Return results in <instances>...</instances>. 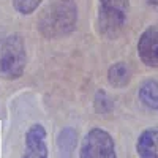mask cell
Wrapping results in <instances>:
<instances>
[{"label": "cell", "mask_w": 158, "mask_h": 158, "mask_svg": "<svg viewBox=\"0 0 158 158\" xmlns=\"http://www.w3.org/2000/svg\"><path fill=\"white\" fill-rule=\"evenodd\" d=\"M149 5H153V6H158V0H146Z\"/></svg>", "instance_id": "obj_12"}, {"label": "cell", "mask_w": 158, "mask_h": 158, "mask_svg": "<svg viewBox=\"0 0 158 158\" xmlns=\"http://www.w3.org/2000/svg\"><path fill=\"white\" fill-rule=\"evenodd\" d=\"M130 79H131V71L125 62L114 63L108 71V81L115 89H123L125 85H128Z\"/></svg>", "instance_id": "obj_10"}, {"label": "cell", "mask_w": 158, "mask_h": 158, "mask_svg": "<svg viewBox=\"0 0 158 158\" xmlns=\"http://www.w3.org/2000/svg\"><path fill=\"white\" fill-rule=\"evenodd\" d=\"M138 97L144 106L158 112V82L155 79H147L141 84L138 90Z\"/></svg>", "instance_id": "obj_9"}, {"label": "cell", "mask_w": 158, "mask_h": 158, "mask_svg": "<svg viewBox=\"0 0 158 158\" xmlns=\"http://www.w3.org/2000/svg\"><path fill=\"white\" fill-rule=\"evenodd\" d=\"M79 158H117L115 142L103 128H92L82 139Z\"/></svg>", "instance_id": "obj_4"}, {"label": "cell", "mask_w": 158, "mask_h": 158, "mask_svg": "<svg viewBox=\"0 0 158 158\" xmlns=\"http://www.w3.org/2000/svg\"><path fill=\"white\" fill-rule=\"evenodd\" d=\"M77 24V6L74 0H54L38 16L36 29L44 38L56 40L70 35Z\"/></svg>", "instance_id": "obj_1"}, {"label": "cell", "mask_w": 158, "mask_h": 158, "mask_svg": "<svg viewBox=\"0 0 158 158\" xmlns=\"http://www.w3.org/2000/svg\"><path fill=\"white\" fill-rule=\"evenodd\" d=\"M27 65L24 40L19 33L0 35V77L5 81L19 79Z\"/></svg>", "instance_id": "obj_2"}, {"label": "cell", "mask_w": 158, "mask_h": 158, "mask_svg": "<svg viewBox=\"0 0 158 158\" xmlns=\"http://www.w3.org/2000/svg\"><path fill=\"white\" fill-rule=\"evenodd\" d=\"M138 56L149 68H158V24L142 32L138 41Z\"/></svg>", "instance_id": "obj_5"}, {"label": "cell", "mask_w": 158, "mask_h": 158, "mask_svg": "<svg viewBox=\"0 0 158 158\" xmlns=\"http://www.w3.org/2000/svg\"><path fill=\"white\" fill-rule=\"evenodd\" d=\"M136 152L141 158H158V128L142 131L136 141Z\"/></svg>", "instance_id": "obj_7"}, {"label": "cell", "mask_w": 158, "mask_h": 158, "mask_svg": "<svg viewBox=\"0 0 158 158\" xmlns=\"http://www.w3.org/2000/svg\"><path fill=\"white\" fill-rule=\"evenodd\" d=\"M46 130L41 123H33L25 133V147L22 158H48Z\"/></svg>", "instance_id": "obj_6"}, {"label": "cell", "mask_w": 158, "mask_h": 158, "mask_svg": "<svg viewBox=\"0 0 158 158\" xmlns=\"http://www.w3.org/2000/svg\"><path fill=\"white\" fill-rule=\"evenodd\" d=\"M130 0H98V33L106 40H115L127 25Z\"/></svg>", "instance_id": "obj_3"}, {"label": "cell", "mask_w": 158, "mask_h": 158, "mask_svg": "<svg viewBox=\"0 0 158 158\" xmlns=\"http://www.w3.org/2000/svg\"><path fill=\"white\" fill-rule=\"evenodd\" d=\"M43 0H13V6L21 15H32Z\"/></svg>", "instance_id": "obj_11"}, {"label": "cell", "mask_w": 158, "mask_h": 158, "mask_svg": "<svg viewBox=\"0 0 158 158\" xmlns=\"http://www.w3.org/2000/svg\"><path fill=\"white\" fill-rule=\"evenodd\" d=\"M77 146V133L71 127L63 128L57 136L59 158H74V150Z\"/></svg>", "instance_id": "obj_8"}]
</instances>
